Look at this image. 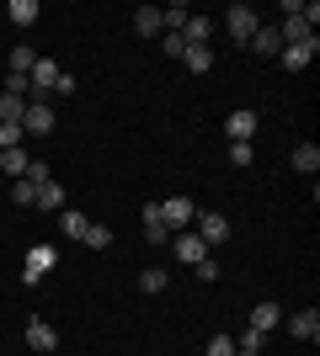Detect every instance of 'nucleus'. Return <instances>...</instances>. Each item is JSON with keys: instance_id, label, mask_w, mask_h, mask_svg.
Returning <instances> with one entry per match:
<instances>
[{"instance_id": "20e7f679", "label": "nucleus", "mask_w": 320, "mask_h": 356, "mask_svg": "<svg viewBox=\"0 0 320 356\" xmlns=\"http://www.w3.org/2000/svg\"><path fill=\"white\" fill-rule=\"evenodd\" d=\"M54 266H59L54 245H32V250H27V266H22V282H43Z\"/></svg>"}, {"instance_id": "aec40b11", "label": "nucleus", "mask_w": 320, "mask_h": 356, "mask_svg": "<svg viewBox=\"0 0 320 356\" xmlns=\"http://www.w3.org/2000/svg\"><path fill=\"white\" fill-rule=\"evenodd\" d=\"M277 38H283V48H289V43H305V38H315V32L305 27V16H283V27H277Z\"/></svg>"}, {"instance_id": "dca6fc26", "label": "nucleus", "mask_w": 320, "mask_h": 356, "mask_svg": "<svg viewBox=\"0 0 320 356\" xmlns=\"http://www.w3.org/2000/svg\"><path fill=\"white\" fill-rule=\"evenodd\" d=\"M144 239H150V245H166V239H171V229L160 223V202L144 208Z\"/></svg>"}, {"instance_id": "cd10ccee", "label": "nucleus", "mask_w": 320, "mask_h": 356, "mask_svg": "<svg viewBox=\"0 0 320 356\" xmlns=\"http://www.w3.org/2000/svg\"><path fill=\"white\" fill-rule=\"evenodd\" d=\"M11 202L16 208H32V202H38V186H32V181H11Z\"/></svg>"}, {"instance_id": "72a5a7b5", "label": "nucleus", "mask_w": 320, "mask_h": 356, "mask_svg": "<svg viewBox=\"0 0 320 356\" xmlns=\"http://www.w3.org/2000/svg\"><path fill=\"white\" fill-rule=\"evenodd\" d=\"M261 341H267V335H257V330H245L241 341H235V351H261Z\"/></svg>"}, {"instance_id": "f257e3e1", "label": "nucleus", "mask_w": 320, "mask_h": 356, "mask_svg": "<svg viewBox=\"0 0 320 356\" xmlns=\"http://www.w3.org/2000/svg\"><path fill=\"white\" fill-rule=\"evenodd\" d=\"M54 134V102H27L22 112V138H43Z\"/></svg>"}, {"instance_id": "1a4fd4ad", "label": "nucleus", "mask_w": 320, "mask_h": 356, "mask_svg": "<svg viewBox=\"0 0 320 356\" xmlns=\"http://www.w3.org/2000/svg\"><path fill=\"white\" fill-rule=\"evenodd\" d=\"M224 134H229V144H251V134H257V112H251V106L229 112V118H224Z\"/></svg>"}, {"instance_id": "393cba45", "label": "nucleus", "mask_w": 320, "mask_h": 356, "mask_svg": "<svg viewBox=\"0 0 320 356\" xmlns=\"http://www.w3.org/2000/svg\"><path fill=\"white\" fill-rule=\"evenodd\" d=\"M80 245H86V250H107V245H112V229H107V223H86Z\"/></svg>"}, {"instance_id": "4468645a", "label": "nucleus", "mask_w": 320, "mask_h": 356, "mask_svg": "<svg viewBox=\"0 0 320 356\" xmlns=\"http://www.w3.org/2000/svg\"><path fill=\"white\" fill-rule=\"evenodd\" d=\"M134 32H139V38H160V32H166L160 6H139V11H134Z\"/></svg>"}, {"instance_id": "f8f14e48", "label": "nucleus", "mask_w": 320, "mask_h": 356, "mask_svg": "<svg viewBox=\"0 0 320 356\" xmlns=\"http://www.w3.org/2000/svg\"><path fill=\"white\" fill-rule=\"evenodd\" d=\"M289 335H294V341H310V346H315V341H320V314H315V309L294 314V319H289Z\"/></svg>"}, {"instance_id": "a878e982", "label": "nucleus", "mask_w": 320, "mask_h": 356, "mask_svg": "<svg viewBox=\"0 0 320 356\" xmlns=\"http://www.w3.org/2000/svg\"><path fill=\"white\" fill-rule=\"evenodd\" d=\"M6 11H11V22H16V27H32V22H38V0H11Z\"/></svg>"}, {"instance_id": "a211bd4d", "label": "nucleus", "mask_w": 320, "mask_h": 356, "mask_svg": "<svg viewBox=\"0 0 320 356\" xmlns=\"http://www.w3.org/2000/svg\"><path fill=\"white\" fill-rule=\"evenodd\" d=\"M182 64H187L192 74H208V70H213V48H208V43H198V48H182Z\"/></svg>"}, {"instance_id": "e433bc0d", "label": "nucleus", "mask_w": 320, "mask_h": 356, "mask_svg": "<svg viewBox=\"0 0 320 356\" xmlns=\"http://www.w3.org/2000/svg\"><path fill=\"white\" fill-rule=\"evenodd\" d=\"M299 16H305V27L315 32V22H320V6H315V0H310V6H299Z\"/></svg>"}, {"instance_id": "2f4dec72", "label": "nucleus", "mask_w": 320, "mask_h": 356, "mask_svg": "<svg viewBox=\"0 0 320 356\" xmlns=\"http://www.w3.org/2000/svg\"><path fill=\"white\" fill-rule=\"evenodd\" d=\"M22 181H32V186H48L54 176H48V165H43V160H32V165H27V176H22Z\"/></svg>"}, {"instance_id": "c9c22d12", "label": "nucleus", "mask_w": 320, "mask_h": 356, "mask_svg": "<svg viewBox=\"0 0 320 356\" xmlns=\"http://www.w3.org/2000/svg\"><path fill=\"white\" fill-rule=\"evenodd\" d=\"M160 48H166L171 59H182V48H187V43H182V38H176V32H166V38H160Z\"/></svg>"}, {"instance_id": "5701e85b", "label": "nucleus", "mask_w": 320, "mask_h": 356, "mask_svg": "<svg viewBox=\"0 0 320 356\" xmlns=\"http://www.w3.org/2000/svg\"><path fill=\"white\" fill-rule=\"evenodd\" d=\"M22 112H27L22 96H0V122H6V128H22Z\"/></svg>"}, {"instance_id": "b1692460", "label": "nucleus", "mask_w": 320, "mask_h": 356, "mask_svg": "<svg viewBox=\"0 0 320 356\" xmlns=\"http://www.w3.org/2000/svg\"><path fill=\"white\" fill-rule=\"evenodd\" d=\"M166 282H171V277H166V271H160V266H144V271H139V293H166Z\"/></svg>"}, {"instance_id": "f704fd0d", "label": "nucleus", "mask_w": 320, "mask_h": 356, "mask_svg": "<svg viewBox=\"0 0 320 356\" xmlns=\"http://www.w3.org/2000/svg\"><path fill=\"white\" fill-rule=\"evenodd\" d=\"M192 271H198L203 282H219V261H213V255H208V261H198V266H192Z\"/></svg>"}, {"instance_id": "7c9ffc66", "label": "nucleus", "mask_w": 320, "mask_h": 356, "mask_svg": "<svg viewBox=\"0 0 320 356\" xmlns=\"http://www.w3.org/2000/svg\"><path fill=\"white\" fill-rule=\"evenodd\" d=\"M251 160H257V149H251V144H229V165H235V170H245Z\"/></svg>"}, {"instance_id": "4c0bfd02", "label": "nucleus", "mask_w": 320, "mask_h": 356, "mask_svg": "<svg viewBox=\"0 0 320 356\" xmlns=\"http://www.w3.org/2000/svg\"><path fill=\"white\" fill-rule=\"evenodd\" d=\"M235 356H261V351H235Z\"/></svg>"}, {"instance_id": "ddd939ff", "label": "nucleus", "mask_w": 320, "mask_h": 356, "mask_svg": "<svg viewBox=\"0 0 320 356\" xmlns=\"http://www.w3.org/2000/svg\"><path fill=\"white\" fill-rule=\"evenodd\" d=\"M176 38H182L187 48H198V43H208V38H213V22H208V16H187Z\"/></svg>"}, {"instance_id": "6e6552de", "label": "nucleus", "mask_w": 320, "mask_h": 356, "mask_svg": "<svg viewBox=\"0 0 320 356\" xmlns=\"http://www.w3.org/2000/svg\"><path fill=\"white\" fill-rule=\"evenodd\" d=\"M192 218H198V208H192L187 197H171V202H160V223H166V229H192Z\"/></svg>"}, {"instance_id": "f03ea898", "label": "nucleus", "mask_w": 320, "mask_h": 356, "mask_svg": "<svg viewBox=\"0 0 320 356\" xmlns=\"http://www.w3.org/2000/svg\"><path fill=\"white\" fill-rule=\"evenodd\" d=\"M59 64H54V59H38V64H32V74H27V80H32V96H27V102H48V96H54V86H59Z\"/></svg>"}, {"instance_id": "7ed1b4c3", "label": "nucleus", "mask_w": 320, "mask_h": 356, "mask_svg": "<svg viewBox=\"0 0 320 356\" xmlns=\"http://www.w3.org/2000/svg\"><path fill=\"white\" fill-rule=\"evenodd\" d=\"M261 27V16L251 11V6H229L224 11V32L229 38H235V43H251V32Z\"/></svg>"}, {"instance_id": "bb28decb", "label": "nucleus", "mask_w": 320, "mask_h": 356, "mask_svg": "<svg viewBox=\"0 0 320 356\" xmlns=\"http://www.w3.org/2000/svg\"><path fill=\"white\" fill-rule=\"evenodd\" d=\"M32 64H38V54H32L27 43H16V48H11V70H16V74H32Z\"/></svg>"}, {"instance_id": "0eeeda50", "label": "nucleus", "mask_w": 320, "mask_h": 356, "mask_svg": "<svg viewBox=\"0 0 320 356\" xmlns=\"http://www.w3.org/2000/svg\"><path fill=\"white\" fill-rule=\"evenodd\" d=\"M171 250H176V261H182V266H198V261H208V245H203L198 234H192V229H182V234H176V245H171Z\"/></svg>"}, {"instance_id": "c756f323", "label": "nucleus", "mask_w": 320, "mask_h": 356, "mask_svg": "<svg viewBox=\"0 0 320 356\" xmlns=\"http://www.w3.org/2000/svg\"><path fill=\"white\" fill-rule=\"evenodd\" d=\"M203 356H235V335H224V330H219V335L208 341V351H203Z\"/></svg>"}, {"instance_id": "412c9836", "label": "nucleus", "mask_w": 320, "mask_h": 356, "mask_svg": "<svg viewBox=\"0 0 320 356\" xmlns=\"http://www.w3.org/2000/svg\"><path fill=\"white\" fill-rule=\"evenodd\" d=\"M86 223H91V218H86L80 208H59V229H64L70 239H80V234H86Z\"/></svg>"}, {"instance_id": "473e14b6", "label": "nucleus", "mask_w": 320, "mask_h": 356, "mask_svg": "<svg viewBox=\"0 0 320 356\" xmlns=\"http://www.w3.org/2000/svg\"><path fill=\"white\" fill-rule=\"evenodd\" d=\"M22 144H27L22 128H6V122H0V149H22Z\"/></svg>"}, {"instance_id": "f3484780", "label": "nucleus", "mask_w": 320, "mask_h": 356, "mask_svg": "<svg viewBox=\"0 0 320 356\" xmlns=\"http://www.w3.org/2000/svg\"><path fill=\"white\" fill-rule=\"evenodd\" d=\"M27 149H0V170H6V176H11V181H22V176H27Z\"/></svg>"}, {"instance_id": "39448f33", "label": "nucleus", "mask_w": 320, "mask_h": 356, "mask_svg": "<svg viewBox=\"0 0 320 356\" xmlns=\"http://www.w3.org/2000/svg\"><path fill=\"white\" fill-rule=\"evenodd\" d=\"M315 54H320V38H305V43H289V48H283V54H277V64L299 74V70H310V59H315Z\"/></svg>"}, {"instance_id": "6ab92c4d", "label": "nucleus", "mask_w": 320, "mask_h": 356, "mask_svg": "<svg viewBox=\"0 0 320 356\" xmlns=\"http://www.w3.org/2000/svg\"><path fill=\"white\" fill-rule=\"evenodd\" d=\"M294 170H299V176H315L320 170V149L315 144H294Z\"/></svg>"}, {"instance_id": "2eb2a0df", "label": "nucleus", "mask_w": 320, "mask_h": 356, "mask_svg": "<svg viewBox=\"0 0 320 356\" xmlns=\"http://www.w3.org/2000/svg\"><path fill=\"white\" fill-rule=\"evenodd\" d=\"M277 325H283V309H277V303H257V309H251V330H257V335H273Z\"/></svg>"}, {"instance_id": "9d476101", "label": "nucleus", "mask_w": 320, "mask_h": 356, "mask_svg": "<svg viewBox=\"0 0 320 356\" xmlns=\"http://www.w3.org/2000/svg\"><path fill=\"white\" fill-rule=\"evenodd\" d=\"M27 346L32 351H59V330L48 325V319H32L27 325Z\"/></svg>"}, {"instance_id": "4be33fe9", "label": "nucleus", "mask_w": 320, "mask_h": 356, "mask_svg": "<svg viewBox=\"0 0 320 356\" xmlns=\"http://www.w3.org/2000/svg\"><path fill=\"white\" fill-rule=\"evenodd\" d=\"M32 208H48V213H59V208H64V186H59V181L38 186V202H32Z\"/></svg>"}, {"instance_id": "423d86ee", "label": "nucleus", "mask_w": 320, "mask_h": 356, "mask_svg": "<svg viewBox=\"0 0 320 356\" xmlns=\"http://www.w3.org/2000/svg\"><path fill=\"white\" fill-rule=\"evenodd\" d=\"M192 223H198V239L208 245V250H219V245L229 239V223H224V213H198Z\"/></svg>"}, {"instance_id": "c85d7f7f", "label": "nucleus", "mask_w": 320, "mask_h": 356, "mask_svg": "<svg viewBox=\"0 0 320 356\" xmlns=\"http://www.w3.org/2000/svg\"><path fill=\"white\" fill-rule=\"evenodd\" d=\"M6 96H22V102H27V96H32V80H27V74H16V70H6Z\"/></svg>"}, {"instance_id": "9b49d317", "label": "nucleus", "mask_w": 320, "mask_h": 356, "mask_svg": "<svg viewBox=\"0 0 320 356\" xmlns=\"http://www.w3.org/2000/svg\"><path fill=\"white\" fill-rule=\"evenodd\" d=\"M245 48H257L261 59H277V54H283V38H277V27L267 22V27H257V32H251V43H245Z\"/></svg>"}]
</instances>
